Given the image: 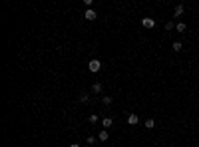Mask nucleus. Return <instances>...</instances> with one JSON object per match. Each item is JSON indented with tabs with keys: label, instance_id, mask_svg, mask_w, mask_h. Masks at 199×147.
Listing matches in <instances>:
<instances>
[{
	"label": "nucleus",
	"instance_id": "14",
	"mask_svg": "<svg viewBox=\"0 0 199 147\" xmlns=\"http://www.w3.org/2000/svg\"><path fill=\"white\" fill-rule=\"evenodd\" d=\"M173 28H175V26H173V22H167V24H165V30H173Z\"/></svg>",
	"mask_w": 199,
	"mask_h": 147
},
{
	"label": "nucleus",
	"instance_id": "8",
	"mask_svg": "<svg viewBox=\"0 0 199 147\" xmlns=\"http://www.w3.org/2000/svg\"><path fill=\"white\" fill-rule=\"evenodd\" d=\"M173 14H175V16H181V14H183V6H181V4H177V6H175V12H173Z\"/></svg>",
	"mask_w": 199,
	"mask_h": 147
},
{
	"label": "nucleus",
	"instance_id": "12",
	"mask_svg": "<svg viewBox=\"0 0 199 147\" xmlns=\"http://www.w3.org/2000/svg\"><path fill=\"white\" fill-rule=\"evenodd\" d=\"M88 119H90V123H98V115H94V113H92V115H90Z\"/></svg>",
	"mask_w": 199,
	"mask_h": 147
},
{
	"label": "nucleus",
	"instance_id": "9",
	"mask_svg": "<svg viewBox=\"0 0 199 147\" xmlns=\"http://www.w3.org/2000/svg\"><path fill=\"white\" fill-rule=\"evenodd\" d=\"M111 123H114V121H111V117H106V119L102 121V125H104V127H110Z\"/></svg>",
	"mask_w": 199,
	"mask_h": 147
},
{
	"label": "nucleus",
	"instance_id": "4",
	"mask_svg": "<svg viewBox=\"0 0 199 147\" xmlns=\"http://www.w3.org/2000/svg\"><path fill=\"white\" fill-rule=\"evenodd\" d=\"M137 121H139V117H137L135 113H130V117H128V123H130V125H135Z\"/></svg>",
	"mask_w": 199,
	"mask_h": 147
},
{
	"label": "nucleus",
	"instance_id": "16",
	"mask_svg": "<svg viewBox=\"0 0 199 147\" xmlns=\"http://www.w3.org/2000/svg\"><path fill=\"white\" fill-rule=\"evenodd\" d=\"M70 147H80V145H78V143H72V145H70Z\"/></svg>",
	"mask_w": 199,
	"mask_h": 147
},
{
	"label": "nucleus",
	"instance_id": "2",
	"mask_svg": "<svg viewBox=\"0 0 199 147\" xmlns=\"http://www.w3.org/2000/svg\"><path fill=\"white\" fill-rule=\"evenodd\" d=\"M84 18H86V20H96V18H98V14H96V10H94V8H88V10H86V14H84Z\"/></svg>",
	"mask_w": 199,
	"mask_h": 147
},
{
	"label": "nucleus",
	"instance_id": "7",
	"mask_svg": "<svg viewBox=\"0 0 199 147\" xmlns=\"http://www.w3.org/2000/svg\"><path fill=\"white\" fill-rule=\"evenodd\" d=\"M100 141H106V139H108V129H104V131H100Z\"/></svg>",
	"mask_w": 199,
	"mask_h": 147
},
{
	"label": "nucleus",
	"instance_id": "6",
	"mask_svg": "<svg viewBox=\"0 0 199 147\" xmlns=\"http://www.w3.org/2000/svg\"><path fill=\"white\" fill-rule=\"evenodd\" d=\"M175 30H177V32H185V30H187V26H185L183 22H179V24L175 26Z\"/></svg>",
	"mask_w": 199,
	"mask_h": 147
},
{
	"label": "nucleus",
	"instance_id": "13",
	"mask_svg": "<svg viewBox=\"0 0 199 147\" xmlns=\"http://www.w3.org/2000/svg\"><path fill=\"white\" fill-rule=\"evenodd\" d=\"M102 102L108 105V103H111V98H110V95H104V98H102Z\"/></svg>",
	"mask_w": 199,
	"mask_h": 147
},
{
	"label": "nucleus",
	"instance_id": "11",
	"mask_svg": "<svg viewBox=\"0 0 199 147\" xmlns=\"http://www.w3.org/2000/svg\"><path fill=\"white\" fill-rule=\"evenodd\" d=\"M153 125H155L153 119H147V121H145V127H147V129H153Z\"/></svg>",
	"mask_w": 199,
	"mask_h": 147
},
{
	"label": "nucleus",
	"instance_id": "1",
	"mask_svg": "<svg viewBox=\"0 0 199 147\" xmlns=\"http://www.w3.org/2000/svg\"><path fill=\"white\" fill-rule=\"evenodd\" d=\"M100 68H102V62L100 60H90V64H88V70L92 72V74H96V72H100Z\"/></svg>",
	"mask_w": 199,
	"mask_h": 147
},
{
	"label": "nucleus",
	"instance_id": "5",
	"mask_svg": "<svg viewBox=\"0 0 199 147\" xmlns=\"http://www.w3.org/2000/svg\"><path fill=\"white\" fill-rule=\"evenodd\" d=\"M171 48H173V52H181V48H183V46H181V42H173Z\"/></svg>",
	"mask_w": 199,
	"mask_h": 147
},
{
	"label": "nucleus",
	"instance_id": "3",
	"mask_svg": "<svg viewBox=\"0 0 199 147\" xmlns=\"http://www.w3.org/2000/svg\"><path fill=\"white\" fill-rule=\"evenodd\" d=\"M142 24H144V28H153V26H155V20H153V18H144Z\"/></svg>",
	"mask_w": 199,
	"mask_h": 147
},
{
	"label": "nucleus",
	"instance_id": "10",
	"mask_svg": "<svg viewBox=\"0 0 199 147\" xmlns=\"http://www.w3.org/2000/svg\"><path fill=\"white\" fill-rule=\"evenodd\" d=\"M92 91H94V93H100V91H102V84H94Z\"/></svg>",
	"mask_w": 199,
	"mask_h": 147
},
{
	"label": "nucleus",
	"instance_id": "15",
	"mask_svg": "<svg viewBox=\"0 0 199 147\" xmlns=\"http://www.w3.org/2000/svg\"><path fill=\"white\" fill-rule=\"evenodd\" d=\"M86 143H90V145H92V143H96V139H94V137L90 135V137H88V139H86Z\"/></svg>",
	"mask_w": 199,
	"mask_h": 147
}]
</instances>
